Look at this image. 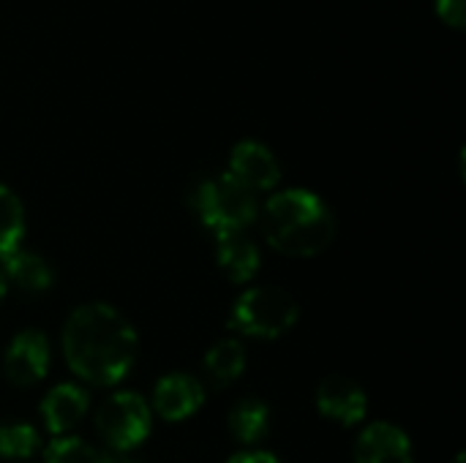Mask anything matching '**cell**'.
<instances>
[{
	"mask_svg": "<svg viewBox=\"0 0 466 463\" xmlns=\"http://www.w3.org/2000/svg\"><path fill=\"white\" fill-rule=\"evenodd\" d=\"M216 265L232 284H248L262 265L257 243L246 232L216 235Z\"/></svg>",
	"mask_w": 466,
	"mask_h": 463,
	"instance_id": "12",
	"label": "cell"
},
{
	"mask_svg": "<svg viewBox=\"0 0 466 463\" xmlns=\"http://www.w3.org/2000/svg\"><path fill=\"white\" fill-rule=\"evenodd\" d=\"M49 371V338L35 330H19L3 352V374L14 388H33Z\"/></svg>",
	"mask_w": 466,
	"mask_h": 463,
	"instance_id": "6",
	"label": "cell"
},
{
	"mask_svg": "<svg viewBox=\"0 0 466 463\" xmlns=\"http://www.w3.org/2000/svg\"><path fill=\"white\" fill-rule=\"evenodd\" d=\"M240 186H246L251 194L273 191L281 183V164L276 153L259 142V139H240L229 150V169H227Z\"/></svg>",
	"mask_w": 466,
	"mask_h": 463,
	"instance_id": "8",
	"label": "cell"
},
{
	"mask_svg": "<svg viewBox=\"0 0 466 463\" xmlns=\"http://www.w3.org/2000/svg\"><path fill=\"white\" fill-rule=\"evenodd\" d=\"M300 319L298 300L281 287H251L238 295L229 311V330L243 338L273 341L287 336Z\"/></svg>",
	"mask_w": 466,
	"mask_h": 463,
	"instance_id": "4",
	"label": "cell"
},
{
	"mask_svg": "<svg viewBox=\"0 0 466 463\" xmlns=\"http://www.w3.org/2000/svg\"><path fill=\"white\" fill-rule=\"evenodd\" d=\"M437 16L451 27H464L466 22V0H434Z\"/></svg>",
	"mask_w": 466,
	"mask_h": 463,
	"instance_id": "19",
	"label": "cell"
},
{
	"mask_svg": "<svg viewBox=\"0 0 466 463\" xmlns=\"http://www.w3.org/2000/svg\"><path fill=\"white\" fill-rule=\"evenodd\" d=\"M5 295H8V284H5V278H3V273H0V303L5 300Z\"/></svg>",
	"mask_w": 466,
	"mask_h": 463,
	"instance_id": "22",
	"label": "cell"
},
{
	"mask_svg": "<svg viewBox=\"0 0 466 463\" xmlns=\"http://www.w3.org/2000/svg\"><path fill=\"white\" fill-rule=\"evenodd\" d=\"M227 463H281L273 453H268V450H240V453H235L232 458Z\"/></svg>",
	"mask_w": 466,
	"mask_h": 463,
	"instance_id": "20",
	"label": "cell"
},
{
	"mask_svg": "<svg viewBox=\"0 0 466 463\" xmlns=\"http://www.w3.org/2000/svg\"><path fill=\"white\" fill-rule=\"evenodd\" d=\"M317 409L325 420L341 426V428H355L366 420L369 415V396L366 390L344 377V374H328L319 385H317Z\"/></svg>",
	"mask_w": 466,
	"mask_h": 463,
	"instance_id": "7",
	"label": "cell"
},
{
	"mask_svg": "<svg viewBox=\"0 0 466 463\" xmlns=\"http://www.w3.org/2000/svg\"><path fill=\"white\" fill-rule=\"evenodd\" d=\"M355 463H415V448L404 428L377 420L358 434Z\"/></svg>",
	"mask_w": 466,
	"mask_h": 463,
	"instance_id": "10",
	"label": "cell"
},
{
	"mask_svg": "<svg viewBox=\"0 0 466 463\" xmlns=\"http://www.w3.org/2000/svg\"><path fill=\"white\" fill-rule=\"evenodd\" d=\"M453 463H466V456H464V453H459V456L453 458Z\"/></svg>",
	"mask_w": 466,
	"mask_h": 463,
	"instance_id": "23",
	"label": "cell"
},
{
	"mask_svg": "<svg viewBox=\"0 0 466 463\" xmlns=\"http://www.w3.org/2000/svg\"><path fill=\"white\" fill-rule=\"evenodd\" d=\"M0 273L5 278V284H11L14 289L25 292V295H44L52 289L55 284V270L52 265L35 254V251H22L16 248L11 257H5L0 262Z\"/></svg>",
	"mask_w": 466,
	"mask_h": 463,
	"instance_id": "13",
	"label": "cell"
},
{
	"mask_svg": "<svg viewBox=\"0 0 466 463\" xmlns=\"http://www.w3.org/2000/svg\"><path fill=\"white\" fill-rule=\"evenodd\" d=\"M101 463H134L128 456H117V453H104Z\"/></svg>",
	"mask_w": 466,
	"mask_h": 463,
	"instance_id": "21",
	"label": "cell"
},
{
	"mask_svg": "<svg viewBox=\"0 0 466 463\" xmlns=\"http://www.w3.org/2000/svg\"><path fill=\"white\" fill-rule=\"evenodd\" d=\"M205 404V388L197 377L172 371L161 377L150 396V412L167 423H183L194 418Z\"/></svg>",
	"mask_w": 466,
	"mask_h": 463,
	"instance_id": "9",
	"label": "cell"
},
{
	"mask_svg": "<svg viewBox=\"0 0 466 463\" xmlns=\"http://www.w3.org/2000/svg\"><path fill=\"white\" fill-rule=\"evenodd\" d=\"M41 453V434L22 420H0V458L27 461Z\"/></svg>",
	"mask_w": 466,
	"mask_h": 463,
	"instance_id": "17",
	"label": "cell"
},
{
	"mask_svg": "<svg viewBox=\"0 0 466 463\" xmlns=\"http://www.w3.org/2000/svg\"><path fill=\"white\" fill-rule=\"evenodd\" d=\"M38 412H41L44 428H46L52 437H66V434L74 431V426H79L82 418L90 412V396H87V390H85L82 385H76V382H60V385H55V388L44 396Z\"/></svg>",
	"mask_w": 466,
	"mask_h": 463,
	"instance_id": "11",
	"label": "cell"
},
{
	"mask_svg": "<svg viewBox=\"0 0 466 463\" xmlns=\"http://www.w3.org/2000/svg\"><path fill=\"white\" fill-rule=\"evenodd\" d=\"M262 235L284 257L311 259L330 248L336 237V216L325 199L309 188H284L259 205Z\"/></svg>",
	"mask_w": 466,
	"mask_h": 463,
	"instance_id": "2",
	"label": "cell"
},
{
	"mask_svg": "<svg viewBox=\"0 0 466 463\" xmlns=\"http://www.w3.org/2000/svg\"><path fill=\"white\" fill-rule=\"evenodd\" d=\"M41 458L44 463H101L104 453L87 445L85 439L66 434V437H52V442L41 448Z\"/></svg>",
	"mask_w": 466,
	"mask_h": 463,
	"instance_id": "18",
	"label": "cell"
},
{
	"mask_svg": "<svg viewBox=\"0 0 466 463\" xmlns=\"http://www.w3.org/2000/svg\"><path fill=\"white\" fill-rule=\"evenodd\" d=\"M25 237V205L19 194L0 183V262L11 257Z\"/></svg>",
	"mask_w": 466,
	"mask_h": 463,
	"instance_id": "16",
	"label": "cell"
},
{
	"mask_svg": "<svg viewBox=\"0 0 466 463\" xmlns=\"http://www.w3.org/2000/svg\"><path fill=\"white\" fill-rule=\"evenodd\" d=\"M60 349L71 374L93 388L120 385L139 355L134 325L109 303L74 308L60 333Z\"/></svg>",
	"mask_w": 466,
	"mask_h": 463,
	"instance_id": "1",
	"label": "cell"
},
{
	"mask_svg": "<svg viewBox=\"0 0 466 463\" xmlns=\"http://www.w3.org/2000/svg\"><path fill=\"white\" fill-rule=\"evenodd\" d=\"M188 205L199 224L213 235L246 232V226L259 218L257 194L240 186L229 172L199 177L188 191Z\"/></svg>",
	"mask_w": 466,
	"mask_h": 463,
	"instance_id": "3",
	"label": "cell"
},
{
	"mask_svg": "<svg viewBox=\"0 0 466 463\" xmlns=\"http://www.w3.org/2000/svg\"><path fill=\"white\" fill-rule=\"evenodd\" d=\"M227 426L238 445H243L246 450H254L270 431V407L257 396H246L229 409Z\"/></svg>",
	"mask_w": 466,
	"mask_h": 463,
	"instance_id": "14",
	"label": "cell"
},
{
	"mask_svg": "<svg viewBox=\"0 0 466 463\" xmlns=\"http://www.w3.org/2000/svg\"><path fill=\"white\" fill-rule=\"evenodd\" d=\"M93 426L109 453L126 456L150 437L153 412L142 396L131 390H117L98 404Z\"/></svg>",
	"mask_w": 466,
	"mask_h": 463,
	"instance_id": "5",
	"label": "cell"
},
{
	"mask_svg": "<svg viewBox=\"0 0 466 463\" xmlns=\"http://www.w3.org/2000/svg\"><path fill=\"white\" fill-rule=\"evenodd\" d=\"M246 363H248V357H246L243 341L240 338H221L205 352L202 371H205V379L216 390H224L243 377Z\"/></svg>",
	"mask_w": 466,
	"mask_h": 463,
	"instance_id": "15",
	"label": "cell"
}]
</instances>
